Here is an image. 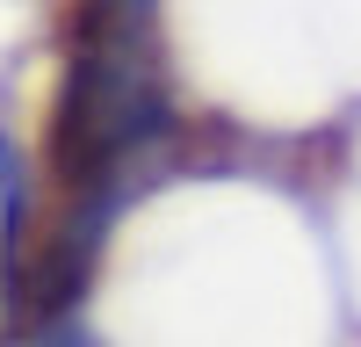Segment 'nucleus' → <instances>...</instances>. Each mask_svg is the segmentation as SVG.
I'll list each match as a JSON object with an SVG mask.
<instances>
[{"label":"nucleus","instance_id":"1","mask_svg":"<svg viewBox=\"0 0 361 347\" xmlns=\"http://www.w3.org/2000/svg\"><path fill=\"white\" fill-rule=\"evenodd\" d=\"M22 174H37V166H29V152H22V145H15V130L0 123V202H8V188L22 181Z\"/></svg>","mask_w":361,"mask_h":347},{"label":"nucleus","instance_id":"2","mask_svg":"<svg viewBox=\"0 0 361 347\" xmlns=\"http://www.w3.org/2000/svg\"><path fill=\"white\" fill-rule=\"evenodd\" d=\"M37 347H102V340L87 333L80 318H51V326H44V340H37Z\"/></svg>","mask_w":361,"mask_h":347}]
</instances>
